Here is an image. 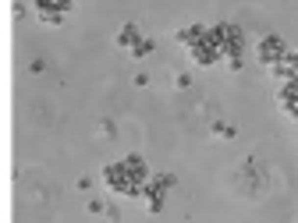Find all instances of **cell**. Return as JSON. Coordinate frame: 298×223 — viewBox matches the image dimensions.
I'll use <instances>...</instances> for the list:
<instances>
[{
    "label": "cell",
    "instance_id": "obj_1",
    "mask_svg": "<svg viewBox=\"0 0 298 223\" xmlns=\"http://www.w3.org/2000/svg\"><path fill=\"white\" fill-rule=\"evenodd\" d=\"M256 53H259V64L263 67H273L277 61H284V57H288V46H284V39H280V36H263L259 46H256Z\"/></svg>",
    "mask_w": 298,
    "mask_h": 223
},
{
    "label": "cell",
    "instance_id": "obj_2",
    "mask_svg": "<svg viewBox=\"0 0 298 223\" xmlns=\"http://www.w3.org/2000/svg\"><path fill=\"white\" fill-rule=\"evenodd\" d=\"M206 36H210L206 25H188V28H177V32H174V39L181 43V46H196V43H202Z\"/></svg>",
    "mask_w": 298,
    "mask_h": 223
},
{
    "label": "cell",
    "instance_id": "obj_3",
    "mask_svg": "<svg viewBox=\"0 0 298 223\" xmlns=\"http://www.w3.org/2000/svg\"><path fill=\"white\" fill-rule=\"evenodd\" d=\"M114 43H117V46H124V50H135L139 46V25H121V32H117L114 36Z\"/></svg>",
    "mask_w": 298,
    "mask_h": 223
},
{
    "label": "cell",
    "instance_id": "obj_4",
    "mask_svg": "<svg viewBox=\"0 0 298 223\" xmlns=\"http://www.w3.org/2000/svg\"><path fill=\"white\" fill-rule=\"evenodd\" d=\"M277 99H280V107H284V117H291V121H298V99L291 103V96L284 92V89H280V92H277Z\"/></svg>",
    "mask_w": 298,
    "mask_h": 223
},
{
    "label": "cell",
    "instance_id": "obj_5",
    "mask_svg": "<svg viewBox=\"0 0 298 223\" xmlns=\"http://www.w3.org/2000/svg\"><path fill=\"white\" fill-rule=\"evenodd\" d=\"M85 209L93 213V216H107V202H103V199H89V202H85Z\"/></svg>",
    "mask_w": 298,
    "mask_h": 223
},
{
    "label": "cell",
    "instance_id": "obj_6",
    "mask_svg": "<svg viewBox=\"0 0 298 223\" xmlns=\"http://www.w3.org/2000/svg\"><path fill=\"white\" fill-rule=\"evenodd\" d=\"M146 53H153V43H149V39H142V43H139V46H135V50H131V57H135V61H142V57H146Z\"/></svg>",
    "mask_w": 298,
    "mask_h": 223
},
{
    "label": "cell",
    "instance_id": "obj_7",
    "mask_svg": "<svg viewBox=\"0 0 298 223\" xmlns=\"http://www.w3.org/2000/svg\"><path fill=\"white\" fill-rule=\"evenodd\" d=\"M192 85V74H174V89H188Z\"/></svg>",
    "mask_w": 298,
    "mask_h": 223
},
{
    "label": "cell",
    "instance_id": "obj_8",
    "mask_svg": "<svg viewBox=\"0 0 298 223\" xmlns=\"http://www.w3.org/2000/svg\"><path fill=\"white\" fill-rule=\"evenodd\" d=\"M99 135H103V138H110V135H114V124H110V121H103V124H99Z\"/></svg>",
    "mask_w": 298,
    "mask_h": 223
},
{
    "label": "cell",
    "instance_id": "obj_9",
    "mask_svg": "<svg viewBox=\"0 0 298 223\" xmlns=\"http://www.w3.org/2000/svg\"><path fill=\"white\" fill-rule=\"evenodd\" d=\"M28 67H32V71H36V74H39V71H43V67H47V61H43V57H36V61H32V64H28Z\"/></svg>",
    "mask_w": 298,
    "mask_h": 223
}]
</instances>
